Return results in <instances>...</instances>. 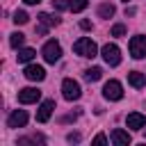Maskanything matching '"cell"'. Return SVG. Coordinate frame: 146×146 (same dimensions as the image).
<instances>
[{
    "label": "cell",
    "mask_w": 146,
    "mask_h": 146,
    "mask_svg": "<svg viewBox=\"0 0 146 146\" xmlns=\"http://www.w3.org/2000/svg\"><path fill=\"white\" fill-rule=\"evenodd\" d=\"M73 52H75V55H80V57H96L98 48H96V43H94L91 39L82 36V39H78V41L73 43Z\"/></svg>",
    "instance_id": "obj_1"
},
{
    "label": "cell",
    "mask_w": 146,
    "mask_h": 146,
    "mask_svg": "<svg viewBox=\"0 0 146 146\" xmlns=\"http://www.w3.org/2000/svg\"><path fill=\"white\" fill-rule=\"evenodd\" d=\"M41 55H43V59H46L48 64H55V62L62 57V46H59L55 39H50V41H46V46L41 48Z\"/></svg>",
    "instance_id": "obj_2"
},
{
    "label": "cell",
    "mask_w": 146,
    "mask_h": 146,
    "mask_svg": "<svg viewBox=\"0 0 146 146\" xmlns=\"http://www.w3.org/2000/svg\"><path fill=\"white\" fill-rule=\"evenodd\" d=\"M100 55H103V59H105L110 66H119V64H121V50H119V46H114V43H105L103 50H100Z\"/></svg>",
    "instance_id": "obj_3"
},
{
    "label": "cell",
    "mask_w": 146,
    "mask_h": 146,
    "mask_svg": "<svg viewBox=\"0 0 146 146\" xmlns=\"http://www.w3.org/2000/svg\"><path fill=\"white\" fill-rule=\"evenodd\" d=\"M62 94H64L66 100H78V98L82 96V89H80V84H78L73 78H66V80L62 82Z\"/></svg>",
    "instance_id": "obj_4"
},
{
    "label": "cell",
    "mask_w": 146,
    "mask_h": 146,
    "mask_svg": "<svg viewBox=\"0 0 146 146\" xmlns=\"http://www.w3.org/2000/svg\"><path fill=\"white\" fill-rule=\"evenodd\" d=\"M103 96H105L107 100H121V98H123L121 82H119V80H110V82H105V87H103Z\"/></svg>",
    "instance_id": "obj_5"
},
{
    "label": "cell",
    "mask_w": 146,
    "mask_h": 146,
    "mask_svg": "<svg viewBox=\"0 0 146 146\" xmlns=\"http://www.w3.org/2000/svg\"><path fill=\"white\" fill-rule=\"evenodd\" d=\"M130 55L135 57V59H141V57H146V36H132L130 39Z\"/></svg>",
    "instance_id": "obj_6"
},
{
    "label": "cell",
    "mask_w": 146,
    "mask_h": 146,
    "mask_svg": "<svg viewBox=\"0 0 146 146\" xmlns=\"http://www.w3.org/2000/svg\"><path fill=\"white\" fill-rule=\"evenodd\" d=\"M39 98H41V91H39V89H34V87H25V89H21V91H18V103H23V105L36 103Z\"/></svg>",
    "instance_id": "obj_7"
},
{
    "label": "cell",
    "mask_w": 146,
    "mask_h": 146,
    "mask_svg": "<svg viewBox=\"0 0 146 146\" xmlns=\"http://www.w3.org/2000/svg\"><path fill=\"white\" fill-rule=\"evenodd\" d=\"M23 75H25L27 80H32V82H41V80L46 78V71H43V66H39V64H30V66H25Z\"/></svg>",
    "instance_id": "obj_8"
},
{
    "label": "cell",
    "mask_w": 146,
    "mask_h": 146,
    "mask_svg": "<svg viewBox=\"0 0 146 146\" xmlns=\"http://www.w3.org/2000/svg\"><path fill=\"white\" fill-rule=\"evenodd\" d=\"M25 123H27V112L25 110H14L9 114V119H7V125L9 128H23Z\"/></svg>",
    "instance_id": "obj_9"
},
{
    "label": "cell",
    "mask_w": 146,
    "mask_h": 146,
    "mask_svg": "<svg viewBox=\"0 0 146 146\" xmlns=\"http://www.w3.org/2000/svg\"><path fill=\"white\" fill-rule=\"evenodd\" d=\"M57 23H59L57 18H52L50 14L41 11V14H39V27H36V34H46L48 27H52V25H57Z\"/></svg>",
    "instance_id": "obj_10"
},
{
    "label": "cell",
    "mask_w": 146,
    "mask_h": 146,
    "mask_svg": "<svg viewBox=\"0 0 146 146\" xmlns=\"http://www.w3.org/2000/svg\"><path fill=\"white\" fill-rule=\"evenodd\" d=\"M52 110H55V100H43V103L39 105V112H36V121H39V123H46V121L50 119Z\"/></svg>",
    "instance_id": "obj_11"
},
{
    "label": "cell",
    "mask_w": 146,
    "mask_h": 146,
    "mask_svg": "<svg viewBox=\"0 0 146 146\" xmlns=\"http://www.w3.org/2000/svg\"><path fill=\"white\" fill-rule=\"evenodd\" d=\"M125 123H128V128H130V130H141V128L146 125V116H144V114H139V112H132V114H128V116H125Z\"/></svg>",
    "instance_id": "obj_12"
},
{
    "label": "cell",
    "mask_w": 146,
    "mask_h": 146,
    "mask_svg": "<svg viewBox=\"0 0 146 146\" xmlns=\"http://www.w3.org/2000/svg\"><path fill=\"white\" fill-rule=\"evenodd\" d=\"M110 137H112V141H114L116 146H128V144H130V135H128L125 130H121V128H114Z\"/></svg>",
    "instance_id": "obj_13"
},
{
    "label": "cell",
    "mask_w": 146,
    "mask_h": 146,
    "mask_svg": "<svg viewBox=\"0 0 146 146\" xmlns=\"http://www.w3.org/2000/svg\"><path fill=\"white\" fill-rule=\"evenodd\" d=\"M128 82H130L135 89H141V87L146 84V73H141V71H130V73H128Z\"/></svg>",
    "instance_id": "obj_14"
},
{
    "label": "cell",
    "mask_w": 146,
    "mask_h": 146,
    "mask_svg": "<svg viewBox=\"0 0 146 146\" xmlns=\"http://www.w3.org/2000/svg\"><path fill=\"white\" fill-rule=\"evenodd\" d=\"M100 78H103V68H100V66H91V68L84 71V80H87V82H96V80H100Z\"/></svg>",
    "instance_id": "obj_15"
},
{
    "label": "cell",
    "mask_w": 146,
    "mask_h": 146,
    "mask_svg": "<svg viewBox=\"0 0 146 146\" xmlns=\"http://www.w3.org/2000/svg\"><path fill=\"white\" fill-rule=\"evenodd\" d=\"M114 11H116L114 5H110V2H103V5L98 7V16H100V18H112Z\"/></svg>",
    "instance_id": "obj_16"
},
{
    "label": "cell",
    "mask_w": 146,
    "mask_h": 146,
    "mask_svg": "<svg viewBox=\"0 0 146 146\" xmlns=\"http://www.w3.org/2000/svg\"><path fill=\"white\" fill-rule=\"evenodd\" d=\"M34 55H36V52H34L32 48H21V50H18V55H16V59H18V62H30Z\"/></svg>",
    "instance_id": "obj_17"
},
{
    "label": "cell",
    "mask_w": 146,
    "mask_h": 146,
    "mask_svg": "<svg viewBox=\"0 0 146 146\" xmlns=\"http://www.w3.org/2000/svg\"><path fill=\"white\" fill-rule=\"evenodd\" d=\"M87 5H89V0H68L71 11H82V9H87Z\"/></svg>",
    "instance_id": "obj_18"
},
{
    "label": "cell",
    "mask_w": 146,
    "mask_h": 146,
    "mask_svg": "<svg viewBox=\"0 0 146 146\" xmlns=\"http://www.w3.org/2000/svg\"><path fill=\"white\" fill-rule=\"evenodd\" d=\"M23 41H25V34H21V32H14V34H11V39H9L11 48H21V46H23Z\"/></svg>",
    "instance_id": "obj_19"
},
{
    "label": "cell",
    "mask_w": 146,
    "mask_h": 146,
    "mask_svg": "<svg viewBox=\"0 0 146 146\" xmlns=\"http://www.w3.org/2000/svg\"><path fill=\"white\" fill-rule=\"evenodd\" d=\"M27 21H30V16H27L23 9H18V11L14 14V23H16V25H25Z\"/></svg>",
    "instance_id": "obj_20"
},
{
    "label": "cell",
    "mask_w": 146,
    "mask_h": 146,
    "mask_svg": "<svg viewBox=\"0 0 146 146\" xmlns=\"http://www.w3.org/2000/svg\"><path fill=\"white\" fill-rule=\"evenodd\" d=\"M110 34H112V36H123V34H125V25H123V23H116Z\"/></svg>",
    "instance_id": "obj_21"
},
{
    "label": "cell",
    "mask_w": 146,
    "mask_h": 146,
    "mask_svg": "<svg viewBox=\"0 0 146 146\" xmlns=\"http://www.w3.org/2000/svg\"><path fill=\"white\" fill-rule=\"evenodd\" d=\"M36 141H43V137H41V135H32V137H23V139H18V144H36Z\"/></svg>",
    "instance_id": "obj_22"
},
{
    "label": "cell",
    "mask_w": 146,
    "mask_h": 146,
    "mask_svg": "<svg viewBox=\"0 0 146 146\" xmlns=\"http://www.w3.org/2000/svg\"><path fill=\"white\" fill-rule=\"evenodd\" d=\"M52 7L57 11H64V9H68V0H52Z\"/></svg>",
    "instance_id": "obj_23"
},
{
    "label": "cell",
    "mask_w": 146,
    "mask_h": 146,
    "mask_svg": "<svg viewBox=\"0 0 146 146\" xmlns=\"http://www.w3.org/2000/svg\"><path fill=\"white\" fill-rule=\"evenodd\" d=\"M66 139H68V141H80V139H82V135H80V132H68V137H66Z\"/></svg>",
    "instance_id": "obj_24"
},
{
    "label": "cell",
    "mask_w": 146,
    "mask_h": 146,
    "mask_svg": "<svg viewBox=\"0 0 146 146\" xmlns=\"http://www.w3.org/2000/svg\"><path fill=\"white\" fill-rule=\"evenodd\" d=\"M94 144H107V137L100 132V135H96V137H94Z\"/></svg>",
    "instance_id": "obj_25"
},
{
    "label": "cell",
    "mask_w": 146,
    "mask_h": 146,
    "mask_svg": "<svg viewBox=\"0 0 146 146\" xmlns=\"http://www.w3.org/2000/svg\"><path fill=\"white\" fill-rule=\"evenodd\" d=\"M80 27L82 30H91V21H80Z\"/></svg>",
    "instance_id": "obj_26"
},
{
    "label": "cell",
    "mask_w": 146,
    "mask_h": 146,
    "mask_svg": "<svg viewBox=\"0 0 146 146\" xmlns=\"http://www.w3.org/2000/svg\"><path fill=\"white\" fill-rule=\"evenodd\" d=\"M23 2H25V5H39L41 0H23Z\"/></svg>",
    "instance_id": "obj_27"
},
{
    "label": "cell",
    "mask_w": 146,
    "mask_h": 146,
    "mask_svg": "<svg viewBox=\"0 0 146 146\" xmlns=\"http://www.w3.org/2000/svg\"><path fill=\"white\" fill-rule=\"evenodd\" d=\"M125 2H128V0H125Z\"/></svg>",
    "instance_id": "obj_28"
}]
</instances>
